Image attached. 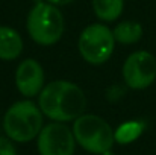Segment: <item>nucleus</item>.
<instances>
[{"label":"nucleus","instance_id":"obj_1","mask_svg":"<svg viewBox=\"0 0 156 155\" xmlns=\"http://www.w3.org/2000/svg\"><path fill=\"white\" fill-rule=\"evenodd\" d=\"M38 106L52 122H74L87 109V96L74 82L52 81L38 94Z\"/></svg>","mask_w":156,"mask_h":155},{"label":"nucleus","instance_id":"obj_2","mask_svg":"<svg viewBox=\"0 0 156 155\" xmlns=\"http://www.w3.org/2000/svg\"><path fill=\"white\" fill-rule=\"evenodd\" d=\"M43 113L35 102L24 99L12 103L3 116V131L15 143H27L43 129Z\"/></svg>","mask_w":156,"mask_h":155},{"label":"nucleus","instance_id":"obj_3","mask_svg":"<svg viewBox=\"0 0 156 155\" xmlns=\"http://www.w3.org/2000/svg\"><path fill=\"white\" fill-rule=\"evenodd\" d=\"M26 29L32 41L40 46H53L64 35V15L49 2H37L26 18Z\"/></svg>","mask_w":156,"mask_h":155},{"label":"nucleus","instance_id":"obj_4","mask_svg":"<svg viewBox=\"0 0 156 155\" xmlns=\"http://www.w3.org/2000/svg\"><path fill=\"white\" fill-rule=\"evenodd\" d=\"M73 134L76 143L87 152L102 155L112 151L115 143L112 126L96 114H82L73 122Z\"/></svg>","mask_w":156,"mask_h":155},{"label":"nucleus","instance_id":"obj_5","mask_svg":"<svg viewBox=\"0 0 156 155\" xmlns=\"http://www.w3.org/2000/svg\"><path fill=\"white\" fill-rule=\"evenodd\" d=\"M115 43L117 41L111 28L102 23H93L80 32L77 47L80 56L88 64L100 65L112 56Z\"/></svg>","mask_w":156,"mask_h":155},{"label":"nucleus","instance_id":"obj_6","mask_svg":"<svg viewBox=\"0 0 156 155\" xmlns=\"http://www.w3.org/2000/svg\"><path fill=\"white\" fill-rule=\"evenodd\" d=\"M124 84L132 90H146L156 81V58L147 50L130 53L123 64Z\"/></svg>","mask_w":156,"mask_h":155},{"label":"nucleus","instance_id":"obj_7","mask_svg":"<svg viewBox=\"0 0 156 155\" xmlns=\"http://www.w3.org/2000/svg\"><path fill=\"white\" fill-rule=\"evenodd\" d=\"M37 149L40 155H73L76 149L73 129L62 122H50L38 134Z\"/></svg>","mask_w":156,"mask_h":155},{"label":"nucleus","instance_id":"obj_8","mask_svg":"<svg viewBox=\"0 0 156 155\" xmlns=\"http://www.w3.org/2000/svg\"><path fill=\"white\" fill-rule=\"evenodd\" d=\"M44 70L41 64L34 58L21 61L15 70V87L24 98H35L44 88Z\"/></svg>","mask_w":156,"mask_h":155},{"label":"nucleus","instance_id":"obj_9","mask_svg":"<svg viewBox=\"0 0 156 155\" xmlns=\"http://www.w3.org/2000/svg\"><path fill=\"white\" fill-rule=\"evenodd\" d=\"M23 52V38L11 26H0V59L14 61Z\"/></svg>","mask_w":156,"mask_h":155},{"label":"nucleus","instance_id":"obj_10","mask_svg":"<svg viewBox=\"0 0 156 155\" xmlns=\"http://www.w3.org/2000/svg\"><path fill=\"white\" fill-rule=\"evenodd\" d=\"M114 38L117 43L120 44H135L141 40L143 37V26L138 23V21H130V20H126V21H121L118 23L114 29Z\"/></svg>","mask_w":156,"mask_h":155},{"label":"nucleus","instance_id":"obj_11","mask_svg":"<svg viewBox=\"0 0 156 155\" xmlns=\"http://www.w3.org/2000/svg\"><path fill=\"white\" fill-rule=\"evenodd\" d=\"M93 9L99 20L115 21L124 9V0H93Z\"/></svg>","mask_w":156,"mask_h":155},{"label":"nucleus","instance_id":"obj_12","mask_svg":"<svg viewBox=\"0 0 156 155\" xmlns=\"http://www.w3.org/2000/svg\"><path fill=\"white\" fill-rule=\"evenodd\" d=\"M144 129H146V122L127 120V122L121 123L114 131V137L118 145H129V143L135 142L136 138H140V135L144 132Z\"/></svg>","mask_w":156,"mask_h":155},{"label":"nucleus","instance_id":"obj_13","mask_svg":"<svg viewBox=\"0 0 156 155\" xmlns=\"http://www.w3.org/2000/svg\"><path fill=\"white\" fill-rule=\"evenodd\" d=\"M0 155H17L14 142L8 137H0Z\"/></svg>","mask_w":156,"mask_h":155},{"label":"nucleus","instance_id":"obj_14","mask_svg":"<svg viewBox=\"0 0 156 155\" xmlns=\"http://www.w3.org/2000/svg\"><path fill=\"white\" fill-rule=\"evenodd\" d=\"M46 2L52 3L55 6H64V5H70V3L74 2V0H46Z\"/></svg>","mask_w":156,"mask_h":155},{"label":"nucleus","instance_id":"obj_15","mask_svg":"<svg viewBox=\"0 0 156 155\" xmlns=\"http://www.w3.org/2000/svg\"><path fill=\"white\" fill-rule=\"evenodd\" d=\"M102 155H115L112 151H108V152H105V154H102Z\"/></svg>","mask_w":156,"mask_h":155}]
</instances>
